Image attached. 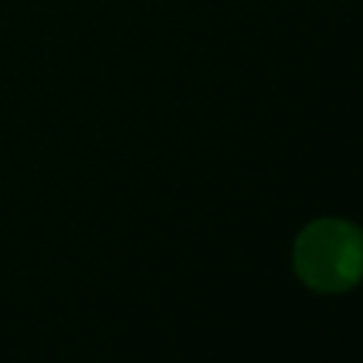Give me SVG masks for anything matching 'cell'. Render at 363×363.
Segmentation results:
<instances>
[{"instance_id": "obj_1", "label": "cell", "mask_w": 363, "mask_h": 363, "mask_svg": "<svg viewBox=\"0 0 363 363\" xmlns=\"http://www.w3.org/2000/svg\"><path fill=\"white\" fill-rule=\"evenodd\" d=\"M295 272L318 292H343L363 278V233L340 218L312 221L295 241Z\"/></svg>"}]
</instances>
